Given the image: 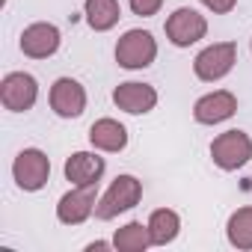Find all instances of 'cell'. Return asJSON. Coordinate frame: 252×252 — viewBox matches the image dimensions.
<instances>
[{
  "mask_svg": "<svg viewBox=\"0 0 252 252\" xmlns=\"http://www.w3.org/2000/svg\"><path fill=\"white\" fill-rule=\"evenodd\" d=\"M140 199H143V184H140L134 175H119V178L107 187V193L98 199L95 217H98V220H113V217H119V214H125V211L137 208Z\"/></svg>",
  "mask_w": 252,
  "mask_h": 252,
  "instance_id": "obj_1",
  "label": "cell"
},
{
  "mask_svg": "<svg viewBox=\"0 0 252 252\" xmlns=\"http://www.w3.org/2000/svg\"><path fill=\"white\" fill-rule=\"evenodd\" d=\"M158 57V42L149 30H128L116 45V63L122 68H146Z\"/></svg>",
  "mask_w": 252,
  "mask_h": 252,
  "instance_id": "obj_2",
  "label": "cell"
},
{
  "mask_svg": "<svg viewBox=\"0 0 252 252\" xmlns=\"http://www.w3.org/2000/svg\"><path fill=\"white\" fill-rule=\"evenodd\" d=\"M237 63V45L234 42H220V45H211L205 48L196 60H193V71L199 80L205 83H214V80H222Z\"/></svg>",
  "mask_w": 252,
  "mask_h": 252,
  "instance_id": "obj_3",
  "label": "cell"
},
{
  "mask_svg": "<svg viewBox=\"0 0 252 252\" xmlns=\"http://www.w3.org/2000/svg\"><path fill=\"white\" fill-rule=\"evenodd\" d=\"M211 158L220 169L231 172L252 158V140L243 131H225L211 143Z\"/></svg>",
  "mask_w": 252,
  "mask_h": 252,
  "instance_id": "obj_4",
  "label": "cell"
},
{
  "mask_svg": "<svg viewBox=\"0 0 252 252\" xmlns=\"http://www.w3.org/2000/svg\"><path fill=\"white\" fill-rule=\"evenodd\" d=\"M12 175H15V181H18L21 190L36 193V190H42V187L48 184L51 160H48V155L39 152V149H24V152L15 158V163H12Z\"/></svg>",
  "mask_w": 252,
  "mask_h": 252,
  "instance_id": "obj_5",
  "label": "cell"
},
{
  "mask_svg": "<svg viewBox=\"0 0 252 252\" xmlns=\"http://www.w3.org/2000/svg\"><path fill=\"white\" fill-rule=\"evenodd\" d=\"M39 98V83L33 74L27 71H12L3 77V83H0V101H3L6 110L12 113H24L36 104Z\"/></svg>",
  "mask_w": 252,
  "mask_h": 252,
  "instance_id": "obj_6",
  "label": "cell"
},
{
  "mask_svg": "<svg viewBox=\"0 0 252 252\" xmlns=\"http://www.w3.org/2000/svg\"><path fill=\"white\" fill-rule=\"evenodd\" d=\"M205 33H208L205 15H199V12L190 9V6L175 9V12L166 18V36H169V42H172L175 48H190L193 42L205 39Z\"/></svg>",
  "mask_w": 252,
  "mask_h": 252,
  "instance_id": "obj_7",
  "label": "cell"
},
{
  "mask_svg": "<svg viewBox=\"0 0 252 252\" xmlns=\"http://www.w3.org/2000/svg\"><path fill=\"white\" fill-rule=\"evenodd\" d=\"M98 205V184H83L71 193H65L57 205V217L65 225H80Z\"/></svg>",
  "mask_w": 252,
  "mask_h": 252,
  "instance_id": "obj_8",
  "label": "cell"
},
{
  "mask_svg": "<svg viewBox=\"0 0 252 252\" xmlns=\"http://www.w3.org/2000/svg\"><path fill=\"white\" fill-rule=\"evenodd\" d=\"M51 107L63 119H77L86 110V89L71 77H60L51 86Z\"/></svg>",
  "mask_w": 252,
  "mask_h": 252,
  "instance_id": "obj_9",
  "label": "cell"
},
{
  "mask_svg": "<svg viewBox=\"0 0 252 252\" xmlns=\"http://www.w3.org/2000/svg\"><path fill=\"white\" fill-rule=\"evenodd\" d=\"M57 48H60V30L54 24L39 21V24H30L21 33V51L33 60H48V57L57 54Z\"/></svg>",
  "mask_w": 252,
  "mask_h": 252,
  "instance_id": "obj_10",
  "label": "cell"
},
{
  "mask_svg": "<svg viewBox=\"0 0 252 252\" xmlns=\"http://www.w3.org/2000/svg\"><path fill=\"white\" fill-rule=\"evenodd\" d=\"M234 110H237V98L231 92H225V89H217V92H211V95H205V98L196 101L193 116L202 125H220V122L231 119Z\"/></svg>",
  "mask_w": 252,
  "mask_h": 252,
  "instance_id": "obj_11",
  "label": "cell"
},
{
  "mask_svg": "<svg viewBox=\"0 0 252 252\" xmlns=\"http://www.w3.org/2000/svg\"><path fill=\"white\" fill-rule=\"evenodd\" d=\"M113 101H116L119 110L140 116V113L155 110L158 92H155V86H149V83H119L116 92H113Z\"/></svg>",
  "mask_w": 252,
  "mask_h": 252,
  "instance_id": "obj_12",
  "label": "cell"
},
{
  "mask_svg": "<svg viewBox=\"0 0 252 252\" xmlns=\"http://www.w3.org/2000/svg\"><path fill=\"white\" fill-rule=\"evenodd\" d=\"M104 175V158L92 155V152H74L65 160V178L77 187L83 184H98V178Z\"/></svg>",
  "mask_w": 252,
  "mask_h": 252,
  "instance_id": "obj_13",
  "label": "cell"
},
{
  "mask_svg": "<svg viewBox=\"0 0 252 252\" xmlns=\"http://www.w3.org/2000/svg\"><path fill=\"white\" fill-rule=\"evenodd\" d=\"M89 143L101 152H122L128 146V131L116 119H98L89 128Z\"/></svg>",
  "mask_w": 252,
  "mask_h": 252,
  "instance_id": "obj_14",
  "label": "cell"
},
{
  "mask_svg": "<svg viewBox=\"0 0 252 252\" xmlns=\"http://www.w3.org/2000/svg\"><path fill=\"white\" fill-rule=\"evenodd\" d=\"M113 246L119 252H146L152 246V231L149 225L143 222H128V225H122L113 237Z\"/></svg>",
  "mask_w": 252,
  "mask_h": 252,
  "instance_id": "obj_15",
  "label": "cell"
},
{
  "mask_svg": "<svg viewBox=\"0 0 252 252\" xmlns=\"http://www.w3.org/2000/svg\"><path fill=\"white\" fill-rule=\"evenodd\" d=\"M178 228H181V220H178V214L169 211V208L155 211L152 220H149V231H152V243H155V246L172 243V240L178 237Z\"/></svg>",
  "mask_w": 252,
  "mask_h": 252,
  "instance_id": "obj_16",
  "label": "cell"
},
{
  "mask_svg": "<svg viewBox=\"0 0 252 252\" xmlns=\"http://www.w3.org/2000/svg\"><path fill=\"white\" fill-rule=\"evenodd\" d=\"M119 18H122L119 0H86V21L92 30L104 33V30L116 27Z\"/></svg>",
  "mask_w": 252,
  "mask_h": 252,
  "instance_id": "obj_17",
  "label": "cell"
},
{
  "mask_svg": "<svg viewBox=\"0 0 252 252\" xmlns=\"http://www.w3.org/2000/svg\"><path fill=\"white\" fill-rule=\"evenodd\" d=\"M225 234H228V243L237 246V249H252V208H240L228 217V225H225Z\"/></svg>",
  "mask_w": 252,
  "mask_h": 252,
  "instance_id": "obj_18",
  "label": "cell"
},
{
  "mask_svg": "<svg viewBox=\"0 0 252 252\" xmlns=\"http://www.w3.org/2000/svg\"><path fill=\"white\" fill-rule=\"evenodd\" d=\"M160 6H163V0H131L134 15H143V18L158 15V12H160Z\"/></svg>",
  "mask_w": 252,
  "mask_h": 252,
  "instance_id": "obj_19",
  "label": "cell"
},
{
  "mask_svg": "<svg viewBox=\"0 0 252 252\" xmlns=\"http://www.w3.org/2000/svg\"><path fill=\"white\" fill-rule=\"evenodd\" d=\"M202 3H205L211 12H217V15H225V12H231V9H234L237 0H202Z\"/></svg>",
  "mask_w": 252,
  "mask_h": 252,
  "instance_id": "obj_20",
  "label": "cell"
},
{
  "mask_svg": "<svg viewBox=\"0 0 252 252\" xmlns=\"http://www.w3.org/2000/svg\"><path fill=\"white\" fill-rule=\"evenodd\" d=\"M86 249H89V252H95V249H107V243H104V240H98V243H89Z\"/></svg>",
  "mask_w": 252,
  "mask_h": 252,
  "instance_id": "obj_21",
  "label": "cell"
}]
</instances>
